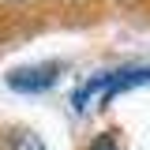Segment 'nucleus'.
Masks as SVG:
<instances>
[{
    "label": "nucleus",
    "instance_id": "f257e3e1",
    "mask_svg": "<svg viewBox=\"0 0 150 150\" xmlns=\"http://www.w3.org/2000/svg\"><path fill=\"white\" fill-rule=\"evenodd\" d=\"M143 83H150V68H135V71H109V75H98V79H90L86 86H79L75 90V109H90V101H109L112 94L120 90H131V86H143Z\"/></svg>",
    "mask_w": 150,
    "mask_h": 150
},
{
    "label": "nucleus",
    "instance_id": "f03ea898",
    "mask_svg": "<svg viewBox=\"0 0 150 150\" xmlns=\"http://www.w3.org/2000/svg\"><path fill=\"white\" fill-rule=\"evenodd\" d=\"M56 83V64H41V68H19V71L8 75V86L19 94H38V90H49Z\"/></svg>",
    "mask_w": 150,
    "mask_h": 150
},
{
    "label": "nucleus",
    "instance_id": "7ed1b4c3",
    "mask_svg": "<svg viewBox=\"0 0 150 150\" xmlns=\"http://www.w3.org/2000/svg\"><path fill=\"white\" fill-rule=\"evenodd\" d=\"M11 150H49V146L38 139L34 131H19V135H15V143H11Z\"/></svg>",
    "mask_w": 150,
    "mask_h": 150
},
{
    "label": "nucleus",
    "instance_id": "20e7f679",
    "mask_svg": "<svg viewBox=\"0 0 150 150\" xmlns=\"http://www.w3.org/2000/svg\"><path fill=\"white\" fill-rule=\"evenodd\" d=\"M90 150H120V146H116V131H105V135H98Z\"/></svg>",
    "mask_w": 150,
    "mask_h": 150
}]
</instances>
